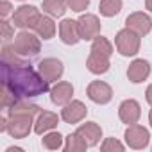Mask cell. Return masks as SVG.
<instances>
[{
    "label": "cell",
    "instance_id": "obj_1",
    "mask_svg": "<svg viewBox=\"0 0 152 152\" xmlns=\"http://www.w3.org/2000/svg\"><path fill=\"white\" fill-rule=\"evenodd\" d=\"M2 86L11 90L18 100L39 97L48 91V81H45L41 73L27 63L20 66L2 63Z\"/></svg>",
    "mask_w": 152,
    "mask_h": 152
},
{
    "label": "cell",
    "instance_id": "obj_2",
    "mask_svg": "<svg viewBox=\"0 0 152 152\" xmlns=\"http://www.w3.org/2000/svg\"><path fill=\"white\" fill-rule=\"evenodd\" d=\"M34 129V116L29 113H11L7 115V132L15 140L27 138Z\"/></svg>",
    "mask_w": 152,
    "mask_h": 152
},
{
    "label": "cell",
    "instance_id": "obj_3",
    "mask_svg": "<svg viewBox=\"0 0 152 152\" xmlns=\"http://www.w3.org/2000/svg\"><path fill=\"white\" fill-rule=\"evenodd\" d=\"M13 47H15L16 54H20L22 57H27V56H36L41 50V41H39L38 34L31 32L29 29H22L15 36Z\"/></svg>",
    "mask_w": 152,
    "mask_h": 152
},
{
    "label": "cell",
    "instance_id": "obj_4",
    "mask_svg": "<svg viewBox=\"0 0 152 152\" xmlns=\"http://www.w3.org/2000/svg\"><path fill=\"white\" fill-rule=\"evenodd\" d=\"M141 36L136 34L132 29L125 27L122 31H118L116 38H115V45H116V50L125 56V57H131V56H136L140 52V45H141Z\"/></svg>",
    "mask_w": 152,
    "mask_h": 152
},
{
    "label": "cell",
    "instance_id": "obj_5",
    "mask_svg": "<svg viewBox=\"0 0 152 152\" xmlns=\"http://www.w3.org/2000/svg\"><path fill=\"white\" fill-rule=\"evenodd\" d=\"M41 13L38 7L34 6H20L15 13H13V25L18 29H34L36 23L39 22Z\"/></svg>",
    "mask_w": 152,
    "mask_h": 152
},
{
    "label": "cell",
    "instance_id": "obj_6",
    "mask_svg": "<svg viewBox=\"0 0 152 152\" xmlns=\"http://www.w3.org/2000/svg\"><path fill=\"white\" fill-rule=\"evenodd\" d=\"M125 143L127 147L134 148V150H141L148 145V140H150V132L147 127L143 125H138V124H132V125H127L125 129Z\"/></svg>",
    "mask_w": 152,
    "mask_h": 152
},
{
    "label": "cell",
    "instance_id": "obj_7",
    "mask_svg": "<svg viewBox=\"0 0 152 152\" xmlns=\"http://www.w3.org/2000/svg\"><path fill=\"white\" fill-rule=\"evenodd\" d=\"M38 72L41 73V77L48 83H54V81H59L63 77V72H64V66L59 59L56 57H47L43 61H39L38 64Z\"/></svg>",
    "mask_w": 152,
    "mask_h": 152
},
{
    "label": "cell",
    "instance_id": "obj_8",
    "mask_svg": "<svg viewBox=\"0 0 152 152\" xmlns=\"http://www.w3.org/2000/svg\"><path fill=\"white\" fill-rule=\"evenodd\" d=\"M86 115H88V107L81 100H70L61 109V118L66 124H79L86 118Z\"/></svg>",
    "mask_w": 152,
    "mask_h": 152
},
{
    "label": "cell",
    "instance_id": "obj_9",
    "mask_svg": "<svg viewBox=\"0 0 152 152\" xmlns=\"http://www.w3.org/2000/svg\"><path fill=\"white\" fill-rule=\"evenodd\" d=\"M77 23H79L81 39L90 41V39H95V38L100 34V20H99L95 15L86 13V15H83V16L77 20Z\"/></svg>",
    "mask_w": 152,
    "mask_h": 152
},
{
    "label": "cell",
    "instance_id": "obj_10",
    "mask_svg": "<svg viewBox=\"0 0 152 152\" xmlns=\"http://www.w3.org/2000/svg\"><path fill=\"white\" fill-rule=\"evenodd\" d=\"M88 99L95 104H107L111 99H113V90L107 83L104 81H93L88 84Z\"/></svg>",
    "mask_w": 152,
    "mask_h": 152
},
{
    "label": "cell",
    "instance_id": "obj_11",
    "mask_svg": "<svg viewBox=\"0 0 152 152\" xmlns=\"http://www.w3.org/2000/svg\"><path fill=\"white\" fill-rule=\"evenodd\" d=\"M125 27L132 29L136 34H140V36L143 38V36H147V34L150 32V29H152V20H150L148 15L136 11V13H131V15L125 18Z\"/></svg>",
    "mask_w": 152,
    "mask_h": 152
},
{
    "label": "cell",
    "instance_id": "obj_12",
    "mask_svg": "<svg viewBox=\"0 0 152 152\" xmlns=\"http://www.w3.org/2000/svg\"><path fill=\"white\" fill-rule=\"evenodd\" d=\"M148 75H150V63L147 59H134L127 68V79L134 84L147 81Z\"/></svg>",
    "mask_w": 152,
    "mask_h": 152
},
{
    "label": "cell",
    "instance_id": "obj_13",
    "mask_svg": "<svg viewBox=\"0 0 152 152\" xmlns=\"http://www.w3.org/2000/svg\"><path fill=\"white\" fill-rule=\"evenodd\" d=\"M118 116L124 124L127 125H132V124H138L140 116H141V107L140 104L134 100V99H127L120 104L118 107Z\"/></svg>",
    "mask_w": 152,
    "mask_h": 152
},
{
    "label": "cell",
    "instance_id": "obj_14",
    "mask_svg": "<svg viewBox=\"0 0 152 152\" xmlns=\"http://www.w3.org/2000/svg\"><path fill=\"white\" fill-rule=\"evenodd\" d=\"M59 38L64 45H77L81 41L77 20H63L59 23Z\"/></svg>",
    "mask_w": 152,
    "mask_h": 152
},
{
    "label": "cell",
    "instance_id": "obj_15",
    "mask_svg": "<svg viewBox=\"0 0 152 152\" xmlns=\"http://www.w3.org/2000/svg\"><path fill=\"white\" fill-rule=\"evenodd\" d=\"M75 132H77V134L88 143V147L99 145V143H100V138H102V129H100V125H99L97 122H86V124L79 125Z\"/></svg>",
    "mask_w": 152,
    "mask_h": 152
},
{
    "label": "cell",
    "instance_id": "obj_16",
    "mask_svg": "<svg viewBox=\"0 0 152 152\" xmlns=\"http://www.w3.org/2000/svg\"><path fill=\"white\" fill-rule=\"evenodd\" d=\"M59 124V116L52 111H39L36 120H34V132L36 134H45L48 131H52L54 127H57Z\"/></svg>",
    "mask_w": 152,
    "mask_h": 152
},
{
    "label": "cell",
    "instance_id": "obj_17",
    "mask_svg": "<svg viewBox=\"0 0 152 152\" xmlns=\"http://www.w3.org/2000/svg\"><path fill=\"white\" fill-rule=\"evenodd\" d=\"M72 95H73V86L72 83H66V81H61L57 83L52 90H50V100L52 104L56 106H64L72 100Z\"/></svg>",
    "mask_w": 152,
    "mask_h": 152
},
{
    "label": "cell",
    "instance_id": "obj_18",
    "mask_svg": "<svg viewBox=\"0 0 152 152\" xmlns=\"http://www.w3.org/2000/svg\"><path fill=\"white\" fill-rule=\"evenodd\" d=\"M111 66V61H109V56H104V54H99V52H91L90 50V56L86 59V68L95 73V75H102L109 70Z\"/></svg>",
    "mask_w": 152,
    "mask_h": 152
},
{
    "label": "cell",
    "instance_id": "obj_19",
    "mask_svg": "<svg viewBox=\"0 0 152 152\" xmlns=\"http://www.w3.org/2000/svg\"><path fill=\"white\" fill-rule=\"evenodd\" d=\"M34 32L41 38V39H52L56 34V23L52 20V16H43L39 18V22L34 27Z\"/></svg>",
    "mask_w": 152,
    "mask_h": 152
},
{
    "label": "cell",
    "instance_id": "obj_20",
    "mask_svg": "<svg viewBox=\"0 0 152 152\" xmlns=\"http://www.w3.org/2000/svg\"><path fill=\"white\" fill-rule=\"evenodd\" d=\"M68 0H43V11L52 18H61L66 13Z\"/></svg>",
    "mask_w": 152,
    "mask_h": 152
},
{
    "label": "cell",
    "instance_id": "obj_21",
    "mask_svg": "<svg viewBox=\"0 0 152 152\" xmlns=\"http://www.w3.org/2000/svg\"><path fill=\"white\" fill-rule=\"evenodd\" d=\"M88 148V143L77 134V132H73V134H68L64 138V150L66 152H83Z\"/></svg>",
    "mask_w": 152,
    "mask_h": 152
},
{
    "label": "cell",
    "instance_id": "obj_22",
    "mask_svg": "<svg viewBox=\"0 0 152 152\" xmlns=\"http://www.w3.org/2000/svg\"><path fill=\"white\" fill-rule=\"evenodd\" d=\"M2 63L4 64H11V66L25 64V61L20 57V54H16L15 47L13 45H7V43H4V47H2Z\"/></svg>",
    "mask_w": 152,
    "mask_h": 152
},
{
    "label": "cell",
    "instance_id": "obj_23",
    "mask_svg": "<svg viewBox=\"0 0 152 152\" xmlns=\"http://www.w3.org/2000/svg\"><path fill=\"white\" fill-rule=\"evenodd\" d=\"M99 11H100V15L106 16V18L116 16V15L122 11V0H100Z\"/></svg>",
    "mask_w": 152,
    "mask_h": 152
},
{
    "label": "cell",
    "instance_id": "obj_24",
    "mask_svg": "<svg viewBox=\"0 0 152 152\" xmlns=\"http://www.w3.org/2000/svg\"><path fill=\"white\" fill-rule=\"evenodd\" d=\"M41 145L47 148V150H59L63 145V136L57 132V131H48L45 132V136L41 138Z\"/></svg>",
    "mask_w": 152,
    "mask_h": 152
},
{
    "label": "cell",
    "instance_id": "obj_25",
    "mask_svg": "<svg viewBox=\"0 0 152 152\" xmlns=\"http://www.w3.org/2000/svg\"><path fill=\"white\" fill-rule=\"evenodd\" d=\"M91 52H99V54H104V56H109L111 57L113 45H111V41L107 38H104V36L99 34L95 39H91Z\"/></svg>",
    "mask_w": 152,
    "mask_h": 152
},
{
    "label": "cell",
    "instance_id": "obj_26",
    "mask_svg": "<svg viewBox=\"0 0 152 152\" xmlns=\"http://www.w3.org/2000/svg\"><path fill=\"white\" fill-rule=\"evenodd\" d=\"M125 147H124V143H120L116 138H106L104 140V143L100 145V150L102 152H122Z\"/></svg>",
    "mask_w": 152,
    "mask_h": 152
},
{
    "label": "cell",
    "instance_id": "obj_27",
    "mask_svg": "<svg viewBox=\"0 0 152 152\" xmlns=\"http://www.w3.org/2000/svg\"><path fill=\"white\" fill-rule=\"evenodd\" d=\"M11 38H15V25L4 18L2 20V39H4V43H7Z\"/></svg>",
    "mask_w": 152,
    "mask_h": 152
},
{
    "label": "cell",
    "instance_id": "obj_28",
    "mask_svg": "<svg viewBox=\"0 0 152 152\" xmlns=\"http://www.w3.org/2000/svg\"><path fill=\"white\" fill-rule=\"evenodd\" d=\"M90 0H68V7L75 13H83L84 9H88Z\"/></svg>",
    "mask_w": 152,
    "mask_h": 152
},
{
    "label": "cell",
    "instance_id": "obj_29",
    "mask_svg": "<svg viewBox=\"0 0 152 152\" xmlns=\"http://www.w3.org/2000/svg\"><path fill=\"white\" fill-rule=\"evenodd\" d=\"M11 9H13V6H11L9 0H2L0 2V16H2V20L11 15Z\"/></svg>",
    "mask_w": 152,
    "mask_h": 152
},
{
    "label": "cell",
    "instance_id": "obj_30",
    "mask_svg": "<svg viewBox=\"0 0 152 152\" xmlns=\"http://www.w3.org/2000/svg\"><path fill=\"white\" fill-rule=\"evenodd\" d=\"M0 132H7V116L0 118Z\"/></svg>",
    "mask_w": 152,
    "mask_h": 152
},
{
    "label": "cell",
    "instance_id": "obj_31",
    "mask_svg": "<svg viewBox=\"0 0 152 152\" xmlns=\"http://www.w3.org/2000/svg\"><path fill=\"white\" fill-rule=\"evenodd\" d=\"M145 99H147V102L152 106V84L147 88V91H145Z\"/></svg>",
    "mask_w": 152,
    "mask_h": 152
},
{
    "label": "cell",
    "instance_id": "obj_32",
    "mask_svg": "<svg viewBox=\"0 0 152 152\" xmlns=\"http://www.w3.org/2000/svg\"><path fill=\"white\" fill-rule=\"evenodd\" d=\"M145 7L152 13V0H145Z\"/></svg>",
    "mask_w": 152,
    "mask_h": 152
},
{
    "label": "cell",
    "instance_id": "obj_33",
    "mask_svg": "<svg viewBox=\"0 0 152 152\" xmlns=\"http://www.w3.org/2000/svg\"><path fill=\"white\" fill-rule=\"evenodd\" d=\"M148 124H150V127H152V109H150V113H148Z\"/></svg>",
    "mask_w": 152,
    "mask_h": 152
}]
</instances>
